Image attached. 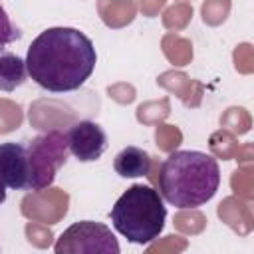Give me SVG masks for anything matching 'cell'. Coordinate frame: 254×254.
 I'll return each mask as SVG.
<instances>
[{
	"label": "cell",
	"mask_w": 254,
	"mask_h": 254,
	"mask_svg": "<svg viewBox=\"0 0 254 254\" xmlns=\"http://www.w3.org/2000/svg\"><path fill=\"white\" fill-rule=\"evenodd\" d=\"M159 194L177 208L206 204L220 187L218 161L202 151H173L159 167Z\"/></svg>",
	"instance_id": "2"
},
{
	"label": "cell",
	"mask_w": 254,
	"mask_h": 254,
	"mask_svg": "<svg viewBox=\"0 0 254 254\" xmlns=\"http://www.w3.org/2000/svg\"><path fill=\"white\" fill-rule=\"evenodd\" d=\"M0 175L8 189L28 190V173L24 161V143H0Z\"/></svg>",
	"instance_id": "7"
},
{
	"label": "cell",
	"mask_w": 254,
	"mask_h": 254,
	"mask_svg": "<svg viewBox=\"0 0 254 254\" xmlns=\"http://www.w3.org/2000/svg\"><path fill=\"white\" fill-rule=\"evenodd\" d=\"M69 155L67 137L64 131L52 129L48 133H40L34 139L24 143V161L28 173V190H44L48 189L58 171L65 165Z\"/></svg>",
	"instance_id": "4"
},
{
	"label": "cell",
	"mask_w": 254,
	"mask_h": 254,
	"mask_svg": "<svg viewBox=\"0 0 254 254\" xmlns=\"http://www.w3.org/2000/svg\"><path fill=\"white\" fill-rule=\"evenodd\" d=\"M167 206L159 190L149 185H131L113 204V228L133 244H149L159 238L165 228Z\"/></svg>",
	"instance_id": "3"
},
{
	"label": "cell",
	"mask_w": 254,
	"mask_h": 254,
	"mask_svg": "<svg viewBox=\"0 0 254 254\" xmlns=\"http://www.w3.org/2000/svg\"><path fill=\"white\" fill-rule=\"evenodd\" d=\"M65 137H67L69 153L81 163H93V161L101 159V155L107 149L105 131L101 129L99 123H95L91 119L75 121L67 129Z\"/></svg>",
	"instance_id": "6"
},
{
	"label": "cell",
	"mask_w": 254,
	"mask_h": 254,
	"mask_svg": "<svg viewBox=\"0 0 254 254\" xmlns=\"http://www.w3.org/2000/svg\"><path fill=\"white\" fill-rule=\"evenodd\" d=\"M28 79L26 60L12 52H0V91H14Z\"/></svg>",
	"instance_id": "9"
},
{
	"label": "cell",
	"mask_w": 254,
	"mask_h": 254,
	"mask_svg": "<svg viewBox=\"0 0 254 254\" xmlns=\"http://www.w3.org/2000/svg\"><path fill=\"white\" fill-rule=\"evenodd\" d=\"M113 169L119 177L123 179H135V177H145L151 171V157L147 151L141 147H123L115 159H113Z\"/></svg>",
	"instance_id": "8"
},
{
	"label": "cell",
	"mask_w": 254,
	"mask_h": 254,
	"mask_svg": "<svg viewBox=\"0 0 254 254\" xmlns=\"http://www.w3.org/2000/svg\"><path fill=\"white\" fill-rule=\"evenodd\" d=\"M20 38H22V30L12 24L10 16L6 14V10H4V6L0 2V52L6 46H10L12 42L20 40Z\"/></svg>",
	"instance_id": "10"
},
{
	"label": "cell",
	"mask_w": 254,
	"mask_h": 254,
	"mask_svg": "<svg viewBox=\"0 0 254 254\" xmlns=\"http://www.w3.org/2000/svg\"><path fill=\"white\" fill-rule=\"evenodd\" d=\"M119 242L111 228L95 220H77L67 226L54 246L56 254H119Z\"/></svg>",
	"instance_id": "5"
},
{
	"label": "cell",
	"mask_w": 254,
	"mask_h": 254,
	"mask_svg": "<svg viewBox=\"0 0 254 254\" xmlns=\"http://www.w3.org/2000/svg\"><path fill=\"white\" fill-rule=\"evenodd\" d=\"M97 64L93 42L77 28L56 26L38 34L26 54L28 75L42 89L67 93L79 89Z\"/></svg>",
	"instance_id": "1"
},
{
	"label": "cell",
	"mask_w": 254,
	"mask_h": 254,
	"mask_svg": "<svg viewBox=\"0 0 254 254\" xmlns=\"http://www.w3.org/2000/svg\"><path fill=\"white\" fill-rule=\"evenodd\" d=\"M6 200V183H4V179H2V175H0V204Z\"/></svg>",
	"instance_id": "11"
}]
</instances>
